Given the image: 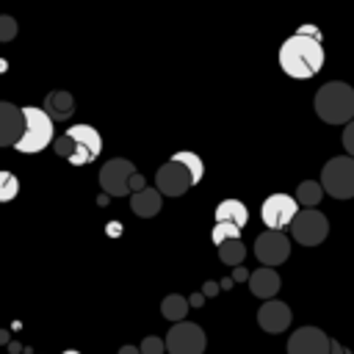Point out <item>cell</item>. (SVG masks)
Here are the masks:
<instances>
[{
    "mask_svg": "<svg viewBox=\"0 0 354 354\" xmlns=\"http://www.w3.org/2000/svg\"><path fill=\"white\" fill-rule=\"evenodd\" d=\"M279 69L293 77V80H310L321 72L324 61H326V53H324V44L318 36H310V33H301L296 30L293 36H288L282 44H279Z\"/></svg>",
    "mask_w": 354,
    "mask_h": 354,
    "instance_id": "1",
    "label": "cell"
},
{
    "mask_svg": "<svg viewBox=\"0 0 354 354\" xmlns=\"http://www.w3.org/2000/svg\"><path fill=\"white\" fill-rule=\"evenodd\" d=\"M53 147H55V155L66 158L72 166H86L97 160V155L102 152V136L91 124H72L66 127V133H61L53 141Z\"/></svg>",
    "mask_w": 354,
    "mask_h": 354,
    "instance_id": "2",
    "label": "cell"
},
{
    "mask_svg": "<svg viewBox=\"0 0 354 354\" xmlns=\"http://www.w3.org/2000/svg\"><path fill=\"white\" fill-rule=\"evenodd\" d=\"M313 108L326 124H346L354 119V88L343 80H329L315 91Z\"/></svg>",
    "mask_w": 354,
    "mask_h": 354,
    "instance_id": "3",
    "label": "cell"
},
{
    "mask_svg": "<svg viewBox=\"0 0 354 354\" xmlns=\"http://www.w3.org/2000/svg\"><path fill=\"white\" fill-rule=\"evenodd\" d=\"M22 113H25V130L14 144V149L22 155H36L55 141V119L36 105H25Z\"/></svg>",
    "mask_w": 354,
    "mask_h": 354,
    "instance_id": "4",
    "label": "cell"
},
{
    "mask_svg": "<svg viewBox=\"0 0 354 354\" xmlns=\"http://www.w3.org/2000/svg\"><path fill=\"white\" fill-rule=\"evenodd\" d=\"M321 185L332 199H351L354 196V155H337L324 163Z\"/></svg>",
    "mask_w": 354,
    "mask_h": 354,
    "instance_id": "5",
    "label": "cell"
},
{
    "mask_svg": "<svg viewBox=\"0 0 354 354\" xmlns=\"http://www.w3.org/2000/svg\"><path fill=\"white\" fill-rule=\"evenodd\" d=\"M290 235L293 241H299L301 246H318L326 235H329V221L321 210L315 207H304L296 213V218L290 221Z\"/></svg>",
    "mask_w": 354,
    "mask_h": 354,
    "instance_id": "6",
    "label": "cell"
},
{
    "mask_svg": "<svg viewBox=\"0 0 354 354\" xmlns=\"http://www.w3.org/2000/svg\"><path fill=\"white\" fill-rule=\"evenodd\" d=\"M207 337L199 324L191 321H177L166 332V351L169 354H205Z\"/></svg>",
    "mask_w": 354,
    "mask_h": 354,
    "instance_id": "7",
    "label": "cell"
},
{
    "mask_svg": "<svg viewBox=\"0 0 354 354\" xmlns=\"http://www.w3.org/2000/svg\"><path fill=\"white\" fill-rule=\"evenodd\" d=\"M136 174V166L127 158H111L100 169V185L111 196H127L130 194V180Z\"/></svg>",
    "mask_w": 354,
    "mask_h": 354,
    "instance_id": "8",
    "label": "cell"
},
{
    "mask_svg": "<svg viewBox=\"0 0 354 354\" xmlns=\"http://www.w3.org/2000/svg\"><path fill=\"white\" fill-rule=\"evenodd\" d=\"M296 213H299V199L290 196V194H271L263 202V207H260V218L271 230L290 227V221L296 218Z\"/></svg>",
    "mask_w": 354,
    "mask_h": 354,
    "instance_id": "9",
    "label": "cell"
},
{
    "mask_svg": "<svg viewBox=\"0 0 354 354\" xmlns=\"http://www.w3.org/2000/svg\"><path fill=\"white\" fill-rule=\"evenodd\" d=\"M254 257L263 266H282L290 257V241L282 230H266L254 238Z\"/></svg>",
    "mask_w": 354,
    "mask_h": 354,
    "instance_id": "10",
    "label": "cell"
},
{
    "mask_svg": "<svg viewBox=\"0 0 354 354\" xmlns=\"http://www.w3.org/2000/svg\"><path fill=\"white\" fill-rule=\"evenodd\" d=\"M155 185L160 188L163 196H183V194L194 185V177H191V171H188L180 160L169 158L163 166H158V171H155Z\"/></svg>",
    "mask_w": 354,
    "mask_h": 354,
    "instance_id": "11",
    "label": "cell"
},
{
    "mask_svg": "<svg viewBox=\"0 0 354 354\" xmlns=\"http://www.w3.org/2000/svg\"><path fill=\"white\" fill-rule=\"evenodd\" d=\"M332 337L318 326H299L288 337V354H329Z\"/></svg>",
    "mask_w": 354,
    "mask_h": 354,
    "instance_id": "12",
    "label": "cell"
},
{
    "mask_svg": "<svg viewBox=\"0 0 354 354\" xmlns=\"http://www.w3.org/2000/svg\"><path fill=\"white\" fill-rule=\"evenodd\" d=\"M290 321H293V313H290V307H288L285 301H279V299H266L263 307L257 310V324H260V329L268 332V335L285 332V329L290 326Z\"/></svg>",
    "mask_w": 354,
    "mask_h": 354,
    "instance_id": "13",
    "label": "cell"
},
{
    "mask_svg": "<svg viewBox=\"0 0 354 354\" xmlns=\"http://www.w3.org/2000/svg\"><path fill=\"white\" fill-rule=\"evenodd\" d=\"M25 130V113L14 102H0V147H14Z\"/></svg>",
    "mask_w": 354,
    "mask_h": 354,
    "instance_id": "14",
    "label": "cell"
},
{
    "mask_svg": "<svg viewBox=\"0 0 354 354\" xmlns=\"http://www.w3.org/2000/svg\"><path fill=\"white\" fill-rule=\"evenodd\" d=\"M279 285H282V279H279V274L274 271V266H260V268H254L252 274H249V290L257 296V299H274L277 293H279Z\"/></svg>",
    "mask_w": 354,
    "mask_h": 354,
    "instance_id": "15",
    "label": "cell"
},
{
    "mask_svg": "<svg viewBox=\"0 0 354 354\" xmlns=\"http://www.w3.org/2000/svg\"><path fill=\"white\" fill-rule=\"evenodd\" d=\"M160 207H163V194H160V188L144 185L141 191H133V194H130V210H133L136 216H141V218L158 216Z\"/></svg>",
    "mask_w": 354,
    "mask_h": 354,
    "instance_id": "16",
    "label": "cell"
},
{
    "mask_svg": "<svg viewBox=\"0 0 354 354\" xmlns=\"http://www.w3.org/2000/svg\"><path fill=\"white\" fill-rule=\"evenodd\" d=\"M44 111H47L55 122H64V119H69V116L75 113V100H72L69 91H50V94L44 97Z\"/></svg>",
    "mask_w": 354,
    "mask_h": 354,
    "instance_id": "17",
    "label": "cell"
},
{
    "mask_svg": "<svg viewBox=\"0 0 354 354\" xmlns=\"http://www.w3.org/2000/svg\"><path fill=\"white\" fill-rule=\"evenodd\" d=\"M216 221H232V224H238V227H246L249 210H246V205H243L241 199H224V202H218V207H216Z\"/></svg>",
    "mask_w": 354,
    "mask_h": 354,
    "instance_id": "18",
    "label": "cell"
},
{
    "mask_svg": "<svg viewBox=\"0 0 354 354\" xmlns=\"http://www.w3.org/2000/svg\"><path fill=\"white\" fill-rule=\"evenodd\" d=\"M188 307H191V301H188L185 296H180V293H169V296L160 301V313H163V318H166V321H171V324L185 321Z\"/></svg>",
    "mask_w": 354,
    "mask_h": 354,
    "instance_id": "19",
    "label": "cell"
},
{
    "mask_svg": "<svg viewBox=\"0 0 354 354\" xmlns=\"http://www.w3.org/2000/svg\"><path fill=\"white\" fill-rule=\"evenodd\" d=\"M324 185H321V180H304V183H299V188H296V199H299V205L301 207H315L321 199H324Z\"/></svg>",
    "mask_w": 354,
    "mask_h": 354,
    "instance_id": "20",
    "label": "cell"
},
{
    "mask_svg": "<svg viewBox=\"0 0 354 354\" xmlns=\"http://www.w3.org/2000/svg\"><path fill=\"white\" fill-rule=\"evenodd\" d=\"M218 257H221L224 266H241L243 257H246V246L241 243V238L224 241V243H218Z\"/></svg>",
    "mask_w": 354,
    "mask_h": 354,
    "instance_id": "21",
    "label": "cell"
},
{
    "mask_svg": "<svg viewBox=\"0 0 354 354\" xmlns=\"http://www.w3.org/2000/svg\"><path fill=\"white\" fill-rule=\"evenodd\" d=\"M171 158H174V160H180V163H183V166L191 171L194 185H196V183L205 177V163H202V158H199L196 152H191V149H180V152H174Z\"/></svg>",
    "mask_w": 354,
    "mask_h": 354,
    "instance_id": "22",
    "label": "cell"
},
{
    "mask_svg": "<svg viewBox=\"0 0 354 354\" xmlns=\"http://www.w3.org/2000/svg\"><path fill=\"white\" fill-rule=\"evenodd\" d=\"M241 230H243V227H238V224H232V221H216L210 238H213V243L218 246V243H224V241L241 238Z\"/></svg>",
    "mask_w": 354,
    "mask_h": 354,
    "instance_id": "23",
    "label": "cell"
},
{
    "mask_svg": "<svg viewBox=\"0 0 354 354\" xmlns=\"http://www.w3.org/2000/svg\"><path fill=\"white\" fill-rule=\"evenodd\" d=\"M17 194H19V180H17V174L14 171H0V202L6 205V202H11V199H17Z\"/></svg>",
    "mask_w": 354,
    "mask_h": 354,
    "instance_id": "24",
    "label": "cell"
},
{
    "mask_svg": "<svg viewBox=\"0 0 354 354\" xmlns=\"http://www.w3.org/2000/svg\"><path fill=\"white\" fill-rule=\"evenodd\" d=\"M141 354H163L166 351V337H155V335H149V337H144L141 340Z\"/></svg>",
    "mask_w": 354,
    "mask_h": 354,
    "instance_id": "25",
    "label": "cell"
},
{
    "mask_svg": "<svg viewBox=\"0 0 354 354\" xmlns=\"http://www.w3.org/2000/svg\"><path fill=\"white\" fill-rule=\"evenodd\" d=\"M17 36V19L8 14H0V41H11Z\"/></svg>",
    "mask_w": 354,
    "mask_h": 354,
    "instance_id": "26",
    "label": "cell"
},
{
    "mask_svg": "<svg viewBox=\"0 0 354 354\" xmlns=\"http://www.w3.org/2000/svg\"><path fill=\"white\" fill-rule=\"evenodd\" d=\"M340 141H343V149H346L348 155H354V119L343 124V136H340Z\"/></svg>",
    "mask_w": 354,
    "mask_h": 354,
    "instance_id": "27",
    "label": "cell"
},
{
    "mask_svg": "<svg viewBox=\"0 0 354 354\" xmlns=\"http://www.w3.org/2000/svg\"><path fill=\"white\" fill-rule=\"evenodd\" d=\"M144 185H147V183H144V177L136 171V174H133V180H130V191H141Z\"/></svg>",
    "mask_w": 354,
    "mask_h": 354,
    "instance_id": "28",
    "label": "cell"
},
{
    "mask_svg": "<svg viewBox=\"0 0 354 354\" xmlns=\"http://www.w3.org/2000/svg\"><path fill=\"white\" fill-rule=\"evenodd\" d=\"M329 354H351V351H348L340 340H332V351H329Z\"/></svg>",
    "mask_w": 354,
    "mask_h": 354,
    "instance_id": "29",
    "label": "cell"
},
{
    "mask_svg": "<svg viewBox=\"0 0 354 354\" xmlns=\"http://www.w3.org/2000/svg\"><path fill=\"white\" fill-rule=\"evenodd\" d=\"M299 30H301V33H310V36H318V39H321V30H318V28H313V25H304V28H299Z\"/></svg>",
    "mask_w": 354,
    "mask_h": 354,
    "instance_id": "30",
    "label": "cell"
},
{
    "mask_svg": "<svg viewBox=\"0 0 354 354\" xmlns=\"http://www.w3.org/2000/svg\"><path fill=\"white\" fill-rule=\"evenodd\" d=\"M119 354H141V348L138 346H122Z\"/></svg>",
    "mask_w": 354,
    "mask_h": 354,
    "instance_id": "31",
    "label": "cell"
},
{
    "mask_svg": "<svg viewBox=\"0 0 354 354\" xmlns=\"http://www.w3.org/2000/svg\"><path fill=\"white\" fill-rule=\"evenodd\" d=\"M216 290H218V288H216V282H207V285H205V293H207V296H213Z\"/></svg>",
    "mask_w": 354,
    "mask_h": 354,
    "instance_id": "32",
    "label": "cell"
},
{
    "mask_svg": "<svg viewBox=\"0 0 354 354\" xmlns=\"http://www.w3.org/2000/svg\"><path fill=\"white\" fill-rule=\"evenodd\" d=\"M61 354H80V351H75V348H66V351H61Z\"/></svg>",
    "mask_w": 354,
    "mask_h": 354,
    "instance_id": "33",
    "label": "cell"
}]
</instances>
